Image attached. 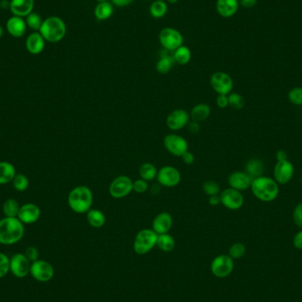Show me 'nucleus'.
<instances>
[{"label": "nucleus", "instance_id": "f257e3e1", "mask_svg": "<svg viewBox=\"0 0 302 302\" xmlns=\"http://www.w3.org/2000/svg\"><path fill=\"white\" fill-rule=\"evenodd\" d=\"M24 232V223L18 217H4L0 220V244L9 246L19 242Z\"/></svg>", "mask_w": 302, "mask_h": 302}, {"label": "nucleus", "instance_id": "f03ea898", "mask_svg": "<svg viewBox=\"0 0 302 302\" xmlns=\"http://www.w3.org/2000/svg\"><path fill=\"white\" fill-rule=\"evenodd\" d=\"M250 188L255 198L263 202L275 201L279 195L278 184L270 177L261 176L253 180Z\"/></svg>", "mask_w": 302, "mask_h": 302}, {"label": "nucleus", "instance_id": "7ed1b4c3", "mask_svg": "<svg viewBox=\"0 0 302 302\" xmlns=\"http://www.w3.org/2000/svg\"><path fill=\"white\" fill-rule=\"evenodd\" d=\"M94 195L87 186H77L71 190L67 202L69 208L77 214H84L91 210Z\"/></svg>", "mask_w": 302, "mask_h": 302}, {"label": "nucleus", "instance_id": "20e7f679", "mask_svg": "<svg viewBox=\"0 0 302 302\" xmlns=\"http://www.w3.org/2000/svg\"><path fill=\"white\" fill-rule=\"evenodd\" d=\"M39 33L45 41L51 44L59 43L66 36V23L60 17L50 16L43 22Z\"/></svg>", "mask_w": 302, "mask_h": 302}, {"label": "nucleus", "instance_id": "39448f33", "mask_svg": "<svg viewBox=\"0 0 302 302\" xmlns=\"http://www.w3.org/2000/svg\"><path fill=\"white\" fill-rule=\"evenodd\" d=\"M158 236V234L152 229L146 228L140 231L134 240V250L137 255L148 254L157 246Z\"/></svg>", "mask_w": 302, "mask_h": 302}, {"label": "nucleus", "instance_id": "423d86ee", "mask_svg": "<svg viewBox=\"0 0 302 302\" xmlns=\"http://www.w3.org/2000/svg\"><path fill=\"white\" fill-rule=\"evenodd\" d=\"M132 192V179L126 175L116 177L109 186V194L114 199L125 198Z\"/></svg>", "mask_w": 302, "mask_h": 302}, {"label": "nucleus", "instance_id": "0eeeda50", "mask_svg": "<svg viewBox=\"0 0 302 302\" xmlns=\"http://www.w3.org/2000/svg\"><path fill=\"white\" fill-rule=\"evenodd\" d=\"M183 35L179 30L167 27L159 33V42L162 47L167 50L174 51L183 45Z\"/></svg>", "mask_w": 302, "mask_h": 302}, {"label": "nucleus", "instance_id": "6e6552de", "mask_svg": "<svg viewBox=\"0 0 302 302\" xmlns=\"http://www.w3.org/2000/svg\"><path fill=\"white\" fill-rule=\"evenodd\" d=\"M233 268L234 261L229 255H217L211 265V272L218 278H224L230 276Z\"/></svg>", "mask_w": 302, "mask_h": 302}, {"label": "nucleus", "instance_id": "1a4fd4ad", "mask_svg": "<svg viewBox=\"0 0 302 302\" xmlns=\"http://www.w3.org/2000/svg\"><path fill=\"white\" fill-rule=\"evenodd\" d=\"M211 85L217 94L228 96L233 91V78L226 72H215L211 77Z\"/></svg>", "mask_w": 302, "mask_h": 302}, {"label": "nucleus", "instance_id": "9d476101", "mask_svg": "<svg viewBox=\"0 0 302 302\" xmlns=\"http://www.w3.org/2000/svg\"><path fill=\"white\" fill-rule=\"evenodd\" d=\"M164 146L165 149L174 157H181L188 150L187 141L176 134L167 135L164 138Z\"/></svg>", "mask_w": 302, "mask_h": 302}, {"label": "nucleus", "instance_id": "9b49d317", "mask_svg": "<svg viewBox=\"0 0 302 302\" xmlns=\"http://www.w3.org/2000/svg\"><path fill=\"white\" fill-rule=\"evenodd\" d=\"M221 203L230 211H238L244 204V196L240 191L228 187L219 194Z\"/></svg>", "mask_w": 302, "mask_h": 302}, {"label": "nucleus", "instance_id": "f8f14e48", "mask_svg": "<svg viewBox=\"0 0 302 302\" xmlns=\"http://www.w3.org/2000/svg\"><path fill=\"white\" fill-rule=\"evenodd\" d=\"M157 180L161 186L174 187L180 184L181 174L175 167L165 165L158 170Z\"/></svg>", "mask_w": 302, "mask_h": 302}, {"label": "nucleus", "instance_id": "ddd939ff", "mask_svg": "<svg viewBox=\"0 0 302 302\" xmlns=\"http://www.w3.org/2000/svg\"><path fill=\"white\" fill-rule=\"evenodd\" d=\"M29 273L35 280L45 283L53 277L54 269L50 262L38 259L37 261L32 262Z\"/></svg>", "mask_w": 302, "mask_h": 302}, {"label": "nucleus", "instance_id": "4468645a", "mask_svg": "<svg viewBox=\"0 0 302 302\" xmlns=\"http://www.w3.org/2000/svg\"><path fill=\"white\" fill-rule=\"evenodd\" d=\"M294 172L295 168L291 161L277 162V164L274 167V180L277 181V184L286 185L293 180Z\"/></svg>", "mask_w": 302, "mask_h": 302}, {"label": "nucleus", "instance_id": "2eb2a0df", "mask_svg": "<svg viewBox=\"0 0 302 302\" xmlns=\"http://www.w3.org/2000/svg\"><path fill=\"white\" fill-rule=\"evenodd\" d=\"M30 261L24 254L17 253L10 259V271L19 278L27 277L30 272Z\"/></svg>", "mask_w": 302, "mask_h": 302}, {"label": "nucleus", "instance_id": "dca6fc26", "mask_svg": "<svg viewBox=\"0 0 302 302\" xmlns=\"http://www.w3.org/2000/svg\"><path fill=\"white\" fill-rule=\"evenodd\" d=\"M190 121V115L184 109L173 110L166 118V126L172 131H179L186 127Z\"/></svg>", "mask_w": 302, "mask_h": 302}, {"label": "nucleus", "instance_id": "f3484780", "mask_svg": "<svg viewBox=\"0 0 302 302\" xmlns=\"http://www.w3.org/2000/svg\"><path fill=\"white\" fill-rule=\"evenodd\" d=\"M252 180L250 176L246 172L241 171H235L231 173L228 177V184L229 187L236 189L238 191H245L247 189L250 188Z\"/></svg>", "mask_w": 302, "mask_h": 302}, {"label": "nucleus", "instance_id": "a211bd4d", "mask_svg": "<svg viewBox=\"0 0 302 302\" xmlns=\"http://www.w3.org/2000/svg\"><path fill=\"white\" fill-rule=\"evenodd\" d=\"M41 216V210L34 203H26L21 206L17 217L24 224H31L36 222Z\"/></svg>", "mask_w": 302, "mask_h": 302}, {"label": "nucleus", "instance_id": "6ab92c4d", "mask_svg": "<svg viewBox=\"0 0 302 302\" xmlns=\"http://www.w3.org/2000/svg\"><path fill=\"white\" fill-rule=\"evenodd\" d=\"M173 224V218L169 212H161L153 219L152 230L158 235L170 232Z\"/></svg>", "mask_w": 302, "mask_h": 302}, {"label": "nucleus", "instance_id": "aec40b11", "mask_svg": "<svg viewBox=\"0 0 302 302\" xmlns=\"http://www.w3.org/2000/svg\"><path fill=\"white\" fill-rule=\"evenodd\" d=\"M35 0H11L9 3L10 11L13 15L27 17L33 12Z\"/></svg>", "mask_w": 302, "mask_h": 302}, {"label": "nucleus", "instance_id": "412c9836", "mask_svg": "<svg viewBox=\"0 0 302 302\" xmlns=\"http://www.w3.org/2000/svg\"><path fill=\"white\" fill-rule=\"evenodd\" d=\"M27 23L25 20L19 16L13 15L7 22V32L13 37H22L27 31Z\"/></svg>", "mask_w": 302, "mask_h": 302}, {"label": "nucleus", "instance_id": "4be33fe9", "mask_svg": "<svg viewBox=\"0 0 302 302\" xmlns=\"http://www.w3.org/2000/svg\"><path fill=\"white\" fill-rule=\"evenodd\" d=\"M239 7V0H217L216 3L217 13L223 18H231L235 15Z\"/></svg>", "mask_w": 302, "mask_h": 302}, {"label": "nucleus", "instance_id": "5701e85b", "mask_svg": "<svg viewBox=\"0 0 302 302\" xmlns=\"http://www.w3.org/2000/svg\"><path fill=\"white\" fill-rule=\"evenodd\" d=\"M45 47V40L39 32L32 33L26 40V49L29 53L38 55L41 53Z\"/></svg>", "mask_w": 302, "mask_h": 302}, {"label": "nucleus", "instance_id": "b1692460", "mask_svg": "<svg viewBox=\"0 0 302 302\" xmlns=\"http://www.w3.org/2000/svg\"><path fill=\"white\" fill-rule=\"evenodd\" d=\"M211 106L209 104L201 103L196 104L192 108L190 112V119L200 123L207 120L209 117L211 116Z\"/></svg>", "mask_w": 302, "mask_h": 302}, {"label": "nucleus", "instance_id": "393cba45", "mask_svg": "<svg viewBox=\"0 0 302 302\" xmlns=\"http://www.w3.org/2000/svg\"><path fill=\"white\" fill-rule=\"evenodd\" d=\"M245 172L252 180H255L258 177L262 176V173L265 172V164L258 158H252L246 164Z\"/></svg>", "mask_w": 302, "mask_h": 302}, {"label": "nucleus", "instance_id": "a878e982", "mask_svg": "<svg viewBox=\"0 0 302 302\" xmlns=\"http://www.w3.org/2000/svg\"><path fill=\"white\" fill-rule=\"evenodd\" d=\"M87 221L90 226L98 229L105 224L106 217L100 210L91 209L87 212Z\"/></svg>", "mask_w": 302, "mask_h": 302}, {"label": "nucleus", "instance_id": "bb28decb", "mask_svg": "<svg viewBox=\"0 0 302 302\" xmlns=\"http://www.w3.org/2000/svg\"><path fill=\"white\" fill-rule=\"evenodd\" d=\"M16 175L15 167L9 162H0V185L12 182Z\"/></svg>", "mask_w": 302, "mask_h": 302}, {"label": "nucleus", "instance_id": "cd10ccee", "mask_svg": "<svg viewBox=\"0 0 302 302\" xmlns=\"http://www.w3.org/2000/svg\"><path fill=\"white\" fill-rule=\"evenodd\" d=\"M114 12V7L110 2H103L98 3L94 11L95 17L98 21H106L110 19Z\"/></svg>", "mask_w": 302, "mask_h": 302}, {"label": "nucleus", "instance_id": "c85d7f7f", "mask_svg": "<svg viewBox=\"0 0 302 302\" xmlns=\"http://www.w3.org/2000/svg\"><path fill=\"white\" fill-rule=\"evenodd\" d=\"M158 169L151 163H144L139 168V175L141 179L146 181H153L158 176Z\"/></svg>", "mask_w": 302, "mask_h": 302}, {"label": "nucleus", "instance_id": "c756f323", "mask_svg": "<svg viewBox=\"0 0 302 302\" xmlns=\"http://www.w3.org/2000/svg\"><path fill=\"white\" fill-rule=\"evenodd\" d=\"M192 58V52L187 46H180L174 50L173 60L181 66H185L190 62Z\"/></svg>", "mask_w": 302, "mask_h": 302}, {"label": "nucleus", "instance_id": "7c9ffc66", "mask_svg": "<svg viewBox=\"0 0 302 302\" xmlns=\"http://www.w3.org/2000/svg\"><path fill=\"white\" fill-rule=\"evenodd\" d=\"M175 239L169 233L159 234L157 240V247L163 252L173 251L175 248Z\"/></svg>", "mask_w": 302, "mask_h": 302}, {"label": "nucleus", "instance_id": "2f4dec72", "mask_svg": "<svg viewBox=\"0 0 302 302\" xmlns=\"http://www.w3.org/2000/svg\"><path fill=\"white\" fill-rule=\"evenodd\" d=\"M168 7L165 1L156 0L149 7V13L155 19H161L166 15Z\"/></svg>", "mask_w": 302, "mask_h": 302}, {"label": "nucleus", "instance_id": "473e14b6", "mask_svg": "<svg viewBox=\"0 0 302 302\" xmlns=\"http://www.w3.org/2000/svg\"><path fill=\"white\" fill-rule=\"evenodd\" d=\"M20 209L21 206L15 199H7V201L4 202L3 212L6 217H17Z\"/></svg>", "mask_w": 302, "mask_h": 302}, {"label": "nucleus", "instance_id": "72a5a7b5", "mask_svg": "<svg viewBox=\"0 0 302 302\" xmlns=\"http://www.w3.org/2000/svg\"><path fill=\"white\" fill-rule=\"evenodd\" d=\"M12 182H13V187L18 192H24L29 188V179H28V177L25 176L24 174H22V173L16 174Z\"/></svg>", "mask_w": 302, "mask_h": 302}, {"label": "nucleus", "instance_id": "f704fd0d", "mask_svg": "<svg viewBox=\"0 0 302 302\" xmlns=\"http://www.w3.org/2000/svg\"><path fill=\"white\" fill-rule=\"evenodd\" d=\"M173 67V59L168 56H163L158 60L156 69L160 74H166Z\"/></svg>", "mask_w": 302, "mask_h": 302}, {"label": "nucleus", "instance_id": "c9c22d12", "mask_svg": "<svg viewBox=\"0 0 302 302\" xmlns=\"http://www.w3.org/2000/svg\"><path fill=\"white\" fill-rule=\"evenodd\" d=\"M26 23L27 26L35 31H39V29L41 28L42 23H43V19L41 16L39 15L38 13L32 12L30 14L26 17Z\"/></svg>", "mask_w": 302, "mask_h": 302}, {"label": "nucleus", "instance_id": "e433bc0d", "mask_svg": "<svg viewBox=\"0 0 302 302\" xmlns=\"http://www.w3.org/2000/svg\"><path fill=\"white\" fill-rule=\"evenodd\" d=\"M229 106L234 110H241L245 106V99L239 93H231L228 95Z\"/></svg>", "mask_w": 302, "mask_h": 302}, {"label": "nucleus", "instance_id": "4c0bfd02", "mask_svg": "<svg viewBox=\"0 0 302 302\" xmlns=\"http://www.w3.org/2000/svg\"><path fill=\"white\" fill-rule=\"evenodd\" d=\"M202 190L205 195H208L209 197L213 195H218L221 192L220 186L218 185V183L214 180L205 181L202 185Z\"/></svg>", "mask_w": 302, "mask_h": 302}, {"label": "nucleus", "instance_id": "58836bf2", "mask_svg": "<svg viewBox=\"0 0 302 302\" xmlns=\"http://www.w3.org/2000/svg\"><path fill=\"white\" fill-rule=\"evenodd\" d=\"M246 251H247V249H246V246L243 243H234V244L231 246L229 252H228V255L233 260L234 259H239L245 255Z\"/></svg>", "mask_w": 302, "mask_h": 302}, {"label": "nucleus", "instance_id": "ea45409f", "mask_svg": "<svg viewBox=\"0 0 302 302\" xmlns=\"http://www.w3.org/2000/svg\"><path fill=\"white\" fill-rule=\"evenodd\" d=\"M288 100L291 104L301 106L302 105V88L301 87H295L288 92Z\"/></svg>", "mask_w": 302, "mask_h": 302}, {"label": "nucleus", "instance_id": "a19ab883", "mask_svg": "<svg viewBox=\"0 0 302 302\" xmlns=\"http://www.w3.org/2000/svg\"><path fill=\"white\" fill-rule=\"evenodd\" d=\"M10 271V259L0 252V278L6 277Z\"/></svg>", "mask_w": 302, "mask_h": 302}, {"label": "nucleus", "instance_id": "79ce46f5", "mask_svg": "<svg viewBox=\"0 0 302 302\" xmlns=\"http://www.w3.org/2000/svg\"><path fill=\"white\" fill-rule=\"evenodd\" d=\"M148 189V181L139 179V180L133 181V191L137 193V194H144L147 192Z\"/></svg>", "mask_w": 302, "mask_h": 302}, {"label": "nucleus", "instance_id": "37998d69", "mask_svg": "<svg viewBox=\"0 0 302 302\" xmlns=\"http://www.w3.org/2000/svg\"><path fill=\"white\" fill-rule=\"evenodd\" d=\"M293 222L297 226L302 229V202L296 205L293 212Z\"/></svg>", "mask_w": 302, "mask_h": 302}, {"label": "nucleus", "instance_id": "c03bdc74", "mask_svg": "<svg viewBox=\"0 0 302 302\" xmlns=\"http://www.w3.org/2000/svg\"><path fill=\"white\" fill-rule=\"evenodd\" d=\"M24 255L27 256V258L29 259V261L33 262V261H37L39 257V251L35 247H29L26 249Z\"/></svg>", "mask_w": 302, "mask_h": 302}, {"label": "nucleus", "instance_id": "a18cd8bd", "mask_svg": "<svg viewBox=\"0 0 302 302\" xmlns=\"http://www.w3.org/2000/svg\"><path fill=\"white\" fill-rule=\"evenodd\" d=\"M217 105L220 109H225L229 106V100H228V96L226 95H218L216 99Z\"/></svg>", "mask_w": 302, "mask_h": 302}, {"label": "nucleus", "instance_id": "49530a36", "mask_svg": "<svg viewBox=\"0 0 302 302\" xmlns=\"http://www.w3.org/2000/svg\"><path fill=\"white\" fill-rule=\"evenodd\" d=\"M189 133L191 134H197V133L201 129V126H200V123L195 120H191L189 121L187 126H186Z\"/></svg>", "mask_w": 302, "mask_h": 302}, {"label": "nucleus", "instance_id": "de8ad7c7", "mask_svg": "<svg viewBox=\"0 0 302 302\" xmlns=\"http://www.w3.org/2000/svg\"><path fill=\"white\" fill-rule=\"evenodd\" d=\"M293 244L295 249L302 250V229L293 237Z\"/></svg>", "mask_w": 302, "mask_h": 302}, {"label": "nucleus", "instance_id": "09e8293b", "mask_svg": "<svg viewBox=\"0 0 302 302\" xmlns=\"http://www.w3.org/2000/svg\"><path fill=\"white\" fill-rule=\"evenodd\" d=\"M181 158H182L184 164H188V165L192 164L195 162V155L188 150L181 156Z\"/></svg>", "mask_w": 302, "mask_h": 302}, {"label": "nucleus", "instance_id": "8fccbe9b", "mask_svg": "<svg viewBox=\"0 0 302 302\" xmlns=\"http://www.w3.org/2000/svg\"><path fill=\"white\" fill-rule=\"evenodd\" d=\"M258 0H240L239 5H241L245 8H253L256 6Z\"/></svg>", "mask_w": 302, "mask_h": 302}, {"label": "nucleus", "instance_id": "3c124183", "mask_svg": "<svg viewBox=\"0 0 302 302\" xmlns=\"http://www.w3.org/2000/svg\"><path fill=\"white\" fill-rule=\"evenodd\" d=\"M276 159H277V162L289 160L287 151L283 150V149L277 150V153H276Z\"/></svg>", "mask_w": 302, "mask_h": 302}, {"label": "nucleus", "instance_id": "603ef678", "mask_svg": "<svg viewBox=\"0 0 302 302\" xmlns=\"http://www.w3.org/2000/svg\"><path fill=\"white\" fill-rule=\"evenodd\" d=\"M135 0H111L114 6L119 7H126L130 4L133 3Z\"/></svg>", "mask_w": 302, "mask_h": 302}, {"label": "nucleus", "instance_id": "864d4df0", "mask_svg": "<svg viewBox=\"0 0 302 302\" xmlns=\"http://www.w3.org/2000/svg\"><path fill=\"white\" fill-rule=\"evenodd\" d=\"M209 203H210V205H211V206H217V205L220 204L221 200L219 195L210 196V197H209Z\"/></svg>", "mask_w": 302, "mask_h": 302}, {"label": "nucleus", "instance_id": "5fc2aeb1", "mask_svg": "<svg viewBox=\"0 0 302 302\" xmlns=\"http://www.w3.org/2000/svg\"><path fill=\"white\" fill-rule=\"evenodd\" d=\"M168 3L172 4V5H174V4H176L179 0H166Z\"/></svg>", "mask_w": 302, "mask_h": 302}, {"label": "nucleus", "instance_id": "6e6d98bb", "mask_svg": "<svg viewBox=\"0 0 302 302\" xmlns=\"http://www.w3.org/2000/svg\"><path fill=\"white\" fill-rule=\"evenodd\" d=\"M3 34H4L3 28H2V27H1V25H0V38L2 37V36H3Z\"/></svg>", "mask_w": 302, "mask_h": 302}, {"label": "nucleus", "instance_id": "4d7b16f0", "mask_svg": "<svg viewBox=\"0 0 302 302\" xmlns=\"http://www.w3.org/2000/svg\"><path fill=\"white\" fill-rule=\"evenodd\" d=\"M98 3H103V2H109V0H96Z\"/></svg>", "mask_w": 302, "mask_h": 302}, {"label": "nucleus", "instance_id": "13d9d810", "mask_svg": "<svg viewBox=\"0 0 302 302\" xmlns=\"http://www.w3.org/2000/svg\"><path fill=\"white\" fill-rule=\"evenodd\" d=\"M300 183H301V186H302V176H301V179H300Z\"/></svg>", "mask_w": 302, "mask_h": 302}, {"label": "nucleus", "instance_id": "bf43d9fd", "mask_svg": "<svg viewBox=\"0 0 302 302\" xmlns=\"http://www.w3.org/2000/svg\"><path fill=\"white\" fill-rule=\"evenodd\" d=\"M160 1H165V0H160Z\"/></svg>", "mask_w": 302, "mask_h": 302}]
</instances>
